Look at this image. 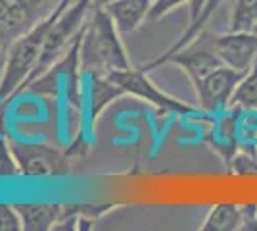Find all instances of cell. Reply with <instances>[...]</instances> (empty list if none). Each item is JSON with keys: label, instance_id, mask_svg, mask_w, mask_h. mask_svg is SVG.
<instances>
[{"label": "cell", "instance_id": "2", "mask_svg": "<svg viewBox=\"0 0 257 231\" xmlns=\"http://www.w3.org/2000/svg\"><path fill=\"white\" fill-rule=\"evenodd\" d=\"M71 0H64L56 10L44 18L43 22H39L33 29L27 33H23L20 39H16L8 46V56H6V67L0 79V99L10 102L14 97H18L22 93V87L25 81L31 77L33 69L39 62V56L43 50L44 39L48 35V29L56 22L58 14L64 10V6Z\"/></svg>", "mask_w": 257, "mask_h": 231}, {"label": "cell", "instance_id": "23", "mask_svg": "<svg viewBox=\"0 0 257 231\" xmlns=\"http://www.w3.org/2000/svg\"><path fill=\"white\" fill-rule=\"evenodd\" d=\"M109 2H113V0H98V6H106Z\"/></svg>", "mask_w": 257, "mask_h": 231}, {"label": "cell", "instance_id": "7", "mask_svg": "<svg viewBox=\"0 0 257 231\" xmlns=\"http://www.w3.org/2000/svg\"><path fill=\"white\" fill-rule=\"evenodd\" d=\"M109 77L117 83L119 87L123 89L125 95H133L137 99L146 100V102L158 106L163 112H175V114H192L194 112L192 106L184 104L179 99H173L169 95H165L161 89L156 87L150 79H148L146 71L142 67L140 69H135V67L121 69V71L111 73Z\"/></svg>", "mask_w": 257, "mask_h": 231}, {"label": "cell", "instance_id": "19", "mask_svg": "<svg viewBox=\"0 0 257 231\" xmlns=\"http://www.w3.org/2000/svg\"><path fill=\"white\" fill-rule=\"evenodd\" d=\"M182 4H190V0H154L148 20L150 22H158L163 16H167L169 12H173L175 8L182 6Z\"/></svg>", "mask_w": 257, "mask_h": 231}, {"label": "cell", "instance_id": "15", "mask_svg": "<svg viewBox=\"0 0 257 231\" xmlns=\"http://www.w3.org/2000/svg\"><path fill=\"white\" fill-rule=\"evenodd\" d=\"M257 20V0H236L232 16H230V29L232 31H249Z\"/></svg>", "mask_w": 257, "mask_h": 231}, {"label": "cell", "instance_id": "5", "mask_svg": "<svg viewBox=\"0 0 257 231\" xmlns=\"http://www.w3.org/2000/svg\"><path fill=\"white\" fill-rule=\"evenodd\" d=\"M64 0H0V50L48 18Z\"/></svg>", "mask_w": 257, "mask_h": 231}, {"label": "cell", "instance_id": "8", "mask_svg": "<svg viewBox=\"0 0 257 231\" xmlns=\"http://www.w3.org/2000/svg\"><path fill=\"white\" fill-rule=\"evenodd\" d=\"M240 75L242 73L223 64V66L215 67L213 71H209L204 79H200L194 85L200 108L205 112L228 110Z\"/></svg>", "mask_w": 257, "mask_h": 231}, {"label": "cell", "instance_id": "11", "mask_svg": "<svg viewBox=\"0 0 257 231\" xmlns=\"http://www.w3.org/2000/svg\"><path fill=\"white\" fill-rule=\"evenodd\" d=\"M65 204H50V202H22L16 204V210L22 218L23 231H48L54 229L56 223L64 216Z\"/></svg>", "mask_w": 257, "mask_h": 231}, {"label": "cell", "instance_id": "22", "mask_svg": "<svg viewBox=\"0 0 257 231\" xmlns=\"http://www.w3.org/2000/svg\"><path fill=\"white\" fill-rule=\"evenodd\" d=\"M6 56H8V50H0V79H2L4 67H6Z\"/></svg>", "mask_w": 257, "mask_h": 231}, {"label": "cell", "instance_id": "21", "mask_svg": "<svg viewBox=\"0 0 257 231\" xmlns=\"http://www.w3.org/2000/svg\"><path fill=\"white\" fill-rule=\"evenodd\" d=\"M8 100L0 99V139L8 137Z\"/></svg>", "mask_w": 257, "mask_h": 231}, {"label": "cell", "instance_id": "24", "mask_svg": "<svg viewBox=\"0 0 257 231\" xmlns=\"http://www.w3.org/2000/svg\"><path fill=\"white\" fill-rule=\"evenodd\" d=\"M249 31H251V33H253V35L257 37V20H255V23L251 25V29H249Z\"/></svg>", "mask_w": 257, "mask_h": 231}, {"label": "cell", "instance_id": "16", "mask_svg": "<svg viewBox=\"0 0 257 231\" xmlns=\"http://www.w3.org/2000/svg\"><path fill=\"white\" fill-rule=\"evenodd\" d=\"M226 164L230 166V170L238 176H253L257 174V152L240 148Z\"/></svg>", "mask_w": 257, "mask_h": 231}, {"label": "cell", "instance_id": "17", "mask_svg": "<svg viewBox=\"0 0 257 231\" xmlns=\"http://www.w3.org/2000/svg\"><path fill=\"white\" fill-rule=\"evenodd\" d=\"M20 174V166L16 160V154L12 150L8 137L0 139V177H16Z\"/></svg>", "mask_w": 257, "mask_h": 231}, {"label": "cell", "instance_id": "13", "mask_svg": "<svg viewBox=\"0 0 257 231\" xmlns=\"http://www.w3.org/2000/svg\"><path fill=\"white\" fill-rule=\"evenodd\" d=\"M202 231H240V204L219 202L209 210Z\"/></svg>", "mask_w": 257, "mask_h": 231}, {"label": "cell", "instance_id": "20", "mask_svg": "<svg viewBox=\"0 0 257 231\" xmlns=\"http://www.w3.org/2000/svg\"><path fill=\"white\" fill-rule=\"evenodd\" d=\"M240 231H257V204H240Z\"/></svg>", "mask_w": 257, "mask_h": 231}, {"label": "cell", "instance_id": "9", "mask_svg": "<svg viewBox=\"0 0 257 231\" xmlns=\"http://www.w3.org/2000/svg\"><path fill=\"white\" fill-rule=\"evenodd\" d=\"M217 56L225 66L244 73L257 62V37L251 31H228L211 35Z\"/></svg>", "mask_w": 257, "mask_h": 231}, {"label": "cell", "instance_id": "10", "mask_svg": "<svg viewBox=\"0 0 257 231\" xmlns=\"http://www.w3.org/2000/svg\"><path fill=\"white\" fill-rule=\"evenodd\" d=\"M152 4L154 0H113L102 8L109 14L119 33H133L148 20Z\"/></svg>", "mask_w": 257, "mask_h": 231}, {"label": "cell", "instance_id": "25", "mask_svg": "<svg viewBox=\"0 0 257 231\" xmlns=\"http://www.w3.org/2000/svg\"><path fill=\"white\" fill-rule=\"evenodd\" d=\"M92 2H94V6H98V0H92Z\"/></svg>", "mask_w": 257, "mask_h": 231}, {"label": "cell", "instance_id": "3", "mask_svg": "<svg viewBox=\"0 0 257 231\" xmlns=\"http://www.w3.org/2000/svg\"><path fill=\"white\" fill-rule=\"evenodd\" d=\"M92 8H94L92 0H71V2L65 4L64 10L58 14L56 22L52 23V27L48 29L43 50H41V56H39V62L33 69L31 77L25 81V85L22 87V93L27 91V87L35 79H39L43 73H46L50 67L56 66L64 58L65 52L79 39V35L83 31Z\"/></svg>", "mask_w": 257, "mask_h": 231}, {"label": "cell", "instance_id": "4", "mask_svg": "<svg viewBox=\"0 0 257 231\" xmlns=\"http://www.w3.org/2000/svg\"><path fill=\"white\" fill-rule=\"evenodd\" d=\"M8 141L23 177L50 179V177H65L71 172L69 152L54 148L46 143H27L12 137H8Z\"/></svg>", "mask_w": 257, "mask_h": 231}, {"label": "cell", "instance_id": "6", "mask_svg": "<svg viewBox=\"0 0 257 231\" xmlns=\"http://www.w3.org/2000/svg\"><path fill=\"white\" fill-rule=\"evenodd\" d=\"M161 64L179 66L188 75V79L192 81V85H196L200 79H204L209 71H213L215 67L223 66L221 58L215 52L211 35L204 33V31H200L190 43L184 44L177 52L163 58L160 62V66Z\"/></svg>", "mask_w": 257, "mask_h": 231}, {"label": "cell", "instance_id": "1", "mask_svg": "<svg viewBox=\"0 0 257 231\" xmlns=\"http://www.w3.org/2000/svg\"><path fill=\"white\" fill-rule=\"evenodd\" d=\"M79 66L85 77L111 75L128 69L131 60L119 39V29L102 6H94L81 35Z\"/></svg>", "mask_w": 257, "mask_h": 231}, {"label": "cell", "instance_id": "12", "mask_svg": "<svg viewBox=\"0 0 257 231\" xmlns=\"http://www.w3.org/2000/svg\"><path fill=\"white\" fill-rule=\"evenodd\" d=\"M85 79L88 81V89H86L88 120H90V125H94L100 118V114L107 108V104H111L115 99L123 97L125 93L109 75H90Z\"/></svg>", "mask_w": 257, "mask_h": 231}, {"label": "cell", "instance_id": "14", "mask_svg": "<svg viewBox=\"0 0 257 231\" xmlns=\"http://www.w3.org/2000/svg\"><path fill=\"white\" fill-rule=\"evenodd\" d=\"M230 108L257 110V62L240 75L230 100Z\"/></svg>", "mask_w": 257, "mask_h": 231}, {"label": "cell", "instance_id": "18", "mask_svg": "<svg viewBox=\"0 0 257 231\" xmlns=\"http://www.w3.org/2000/svg\"><path fill=\"white\" fill-rule=\"evenodd\" d=\"M22 218L16 210V204L0 202V231H22Z\"/></svg>", "mask_w": 257, "mask_h": 231}]
</instances>
